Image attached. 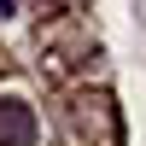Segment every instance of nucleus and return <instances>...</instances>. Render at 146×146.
Wrapping results in <instances>:
<instances>
[{
    "mask_svg": "<svg viewBox=\"0 0 146 146\" xmlns=\"http://www.w3.org/2000/svg\"><path fill=\"white\" fill-rule=\"evenodd\" d=\"M35 111L23 100H0V146H35Z\"/></svg>",
    "mask_w": 146,
    "mask_h": 146,
    "instance_id": "1",
    "label": "nucleus"
},
{
    "mask_svg": "<svg viewBox=\"0 0 146 146\" xmlns=\"http://www.w3.org/2000/svg\"><path fill=\"white\" fill-rule=\"evenodd\" d=\"M12 12H18V0H0V18H12Z\"/></svg>",
    "mask_w": 146,
    "mask_h": 146,
    "instance_id": "2",
    "label": "nucleus"
}]
</instances>
